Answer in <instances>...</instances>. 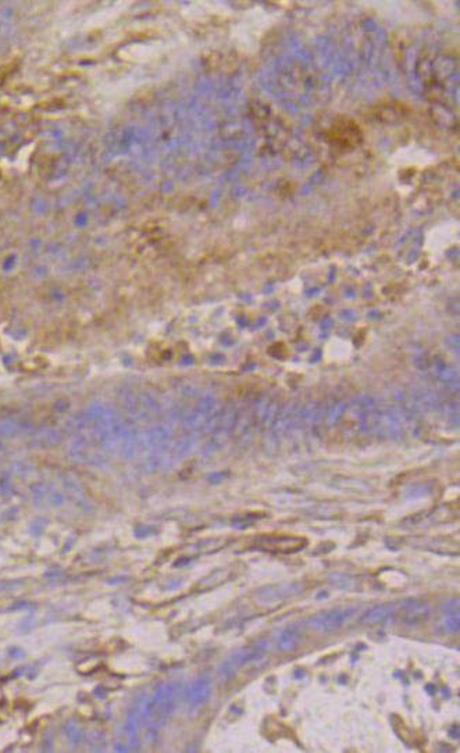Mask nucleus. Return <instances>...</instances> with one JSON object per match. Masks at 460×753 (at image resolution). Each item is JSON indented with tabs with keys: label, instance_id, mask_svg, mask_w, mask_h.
<instances>
[{
	"label": "nucleus",
	"instance_id": "obj_1",
	"mask_svg": "<svg viewBox=\"0 0 460 753\" xmlns=\"http://www.w3.org/2000/svg\"><path fill=\"white\" fill-rule=\"evenodd\" d=\"M354 614V610H349V609H344V610H330V611H324V613H320L317 614L316 617H313L310 620V626L317 628V630H323V631H330V630H337L338 627H341L351 616Z\"/></svg>",
	"mask_w": 460,
	"mask_h": 753
}]
</instances>
